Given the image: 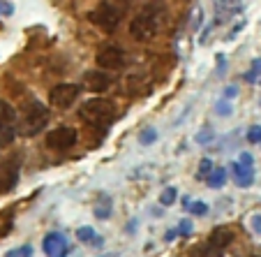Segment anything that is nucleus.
Segmentation results:
<instances>
[{"instance_id":"393cba45","label":"nucleus","mask_w":261,"mask_h":257,"mask_svg":"<svg viewBox=\"0 0 261 257\" xmlns=\"http://www.w3.org/2000/svg\"><path fill=\"white\" fill-rule=\"evenodd\" d=\"M250 223H252V229H254V234H259V237H261V213H254V216L250 218Z\"/></svg>"},{"instance_id":"423d86ee","label":"nucleus","mask_w":261,"mask_h":257,"mask_svg":"<svg viewBox=\"0 0 261 257\" xmlns=\"http://www.w3.org/2000/svg\"><path fill=\"white\" fill-rule=\"evenodd\" d=\"M21 176V155L12 153L10 158L0 160V193H10L19 183Z\"/></svg>"},{"instance_id":"7ed1b4c3","label":"nucleus","mask_w":261,"mask_h":257,"mask_svg":"<svg viewBox=\"0 0 261 257\" xmlns=\"http://www.w3.org/2000/svg\"><path fill=\"white\" fill-rule=\"evenodd\" d=\"M19 134L21 137H35L49 123V109L40 100H25L19 109Z\"/></svg>"},{"instance_id":"6e6552de","label":"nucleus","mask_w":261,"mask_h":257,"mask_svg":"<svg viewBox=\"0 0 261 257\" xmlns=\"http://www.w3.org/2000/svg\"><path fill=\"white\" fill-rule=\"evenodd\" d=\"M84 86L79 84H56L49 90V104H54L56 109H69L81 95Z\"/></svg>"},{"instance_id":"6ab92c4d","label":"nucleus","mask_w":261,"mask_h":257,"mask_svg":"<svg viewBox=\"0 0 261 257\" xmlns=\"http://www.w3.org/2000/svg\"><path fill=\"white\" fill-rule=\"evenodd\" d=\"M95 216L102 218V220L111 216V199H109L107 195H99V206L95 208Z\"/></svg>"},{"instance_id":"412c9836","label":"nucleus","mask_w":261,"mask_h":257,"mask_svg":"<svg viewBox=\"0 0 261 257\" xmlns=\"http://www.w3.org/2000/svg\"><path fill=\"white\" fill-rule=\"evenodd\" d=\"M176 202V188H167L162 195H160V204H164V206H171V204Z\"/></svg>"},{"instance_id":"0eeeda50","label":"nucleus","mask_w":261,"mask_h":257,"mask_svg":"<svg viewBox=\"0 0 261 257\" xmlns=\"http://www.w3.org/2000/svg\"><path fill=\"white\" fill-rule=\"evenodd\" d=\"M95 60H97V67H99V69H107V72H116V69H123V67H125V63H127V56H125V51L120 49V46H116V44H104L102 49L97 51Z\"/></svg>"},{"instance_id":"f03ea898","label":"nucleus","mask_w":261,"mask_h":257,"mask_svg":"<svg viewBox=\"0 0 261 257\" xmlns=\"http://www.w3.org/2000/svg\"><path fill=\"white\" fill-rule=\"evenodd\" d=\"M79 116L93 128H109L118 119V107L107 98H90L79 107Z\"/></svg>"},{"instance_id":"cd10ccee","label":"nucleus","mask_w":261,"mask_h":257,"mask_svg":"<svg viewBox=\"0 0 261 257\" xmlns=\"http://www.w3.org/2000/svg\"><path fill=\"white\" fill-rule=\"evenodd\" d=\"M224 95H227V98H233V95H236V88H233V86H229V88L224 90Z\"/></svg>"},{"instance_id":"f8f14e48","label":"nucleus","mask_w":261,"mask_h":257,"mask_svg":"<svg viewBox=\"0 0 261 257\" xmlns=\"http://www.w3.org/2000/svg\"><path fill=\"white\" fill-rule=\"evenodd\" d=\"M215 12V24H229L243 12V0H211Z\"/></svg>"},{"instance_id":"5701e85b","label":"nucleus","mask_w":261,"mask_h":257,"mask_svg":"<svg viewBox=\"0 0 261 257\" xmlns=\"http://www.w3.org/2000/svg\"><path fill=\"white\" fill-rule=\"evenodd\" d=\"M247 142L259 144L261 146V125H252V128L247 130Z\"/></svg>"},{"instance_id":"9d476101","label":"nucleus","mask_w":261,"mask_h":257,"mask_svg":"<svg viewBox=\"0 0 261 257\" xmlns=\"http://www.w3.org/2000/svg\"><path fill=\"white\" fill-rule=\"evenodd\" d=\"M76 139H79L76 130L63 125V128H56L46 134V146H49L51 151H67L76 144Z\"/></svg>"},{"instance_id":"1a4fd4ad","label":"nucleus","mask_w":261,"mask_h":257,"mask_svg":"<svg viewBox=\"0 0 261 257\" xmlns=\"http://www.w3.org/2000/svg\"><path fill=\"white\" fill-rule=\"evenodd\" d=\"M229 172H231V176H233V181H236V185H241V188H247V185H252V181H254L252 155H250V153H241V158H238L236 162L229 165Z\"/></svg>"},{"instance_id":"a211bd4d","label":"nucleus","mask_w":261,"mask_h":257,"mask_svg":"<svg viewBox=\"0 0 261 257\" xmlns=\"http://www.w3.org/2000/svg\"><path fill=\"white\" fill-rule=\"evenodd\" d=\"M245 79L252 81V84H259L261 86V58L252 60V67H250V72L245 75Z\"/></svg>"},{"instance_id":"4468645a","label":"nucleus","mask_w":261,"mask_h":257,"mask_svg":"<svg viewBox=\"0 0 261 257\" xmlns=\"http://www.w3.org/2000/svg\"><path fill=\"white\" fill-rule=\"evenodd\" d=\"M231 239H233V234L229 232V229H215L213 237H211V241H208V246L211 248H224L227 243H231Z\"/></svg>"},{"instance_id":"39448f33","label":"nucleus","mask_w":261,"mask_h":257,"mask_svg":"<svg viewBox=\"0 0 261 257\" xmlns=\"http://www.w3.org/2000/svg\"><path fill=\"white\" fill-rule=\"evenodd\" d=\"M19 134V116L10 102L0 100V149L10 146Z\"/></svg>"},{"instance_id":"4be33fe9","label":"nucleus","mask_w":261,"mask_h":257,"mask_svg":"<svg viewBox=\"0 0 261 257\" xmlns=\"http://www.w3.org/2000/svg\"><path fill=\"white\" fill-rule=\"evenodd\" d=\"M5 257H33V248H30V246L14 248V250H10Z\"/></svg>"},{"instance_id":"f3484780","label":"nucleus","mask_w":261,"mask_h":257,"mask_svg":"<svg viewBox=\"0 0 261 257\" xmlns=\"http://www.w3.org/2000/svg\"><path fill=\"white\" fill-rule=\"evenodd\" d=\"M182 206L188 208L190 213H194V216H206L208 213L206 202H194V199H190V197H182Z\"/></svg>"},{"instance_id":"b1692460","label":"nucleus","mask_w":261,"mask_h":257,"mask_svg":"<svg viewBox=\"0 0 261 257\" xmlns=\"http://www.w3.org/2000/svg\"><path fill=\"white\" fill-rule=\"evenodd\" d=\"M213 169H215V167H213V162H211V160H208V158H203L201 162H199V178H206L208 174L213 172Z\"/></svg>"},{"instance_id":"bb28decb","label":"nucleus","mask_w":261,"mask_h":257,"mask_svg":"<svg viewBox=\"0 0 261 257\" xmlns=\"http://www.w3.org/2000/svg\"><path fill=\"white\" fill-rule=\"evenodd\" d=\"M192 232V223L190 220H180V225H178V234H190Z\"/></svg>"},{"instance_id":"ddd939ff","label":"nucleus","mask_w":261,"mask_h":257,"mask_svg":"<svg viewBox=\"0 0 261 257\" xmlns=\"http://www.w3.org/2000/svg\"><path fill=\"white\" fill-rule=\"evenodd\" d=\"M111 84H114V77L107 69H88L84 75V88L93 93H104L107 88H111Z\"/></svg>"},{"instance_id":"a878e982","label":"nucleus","mask_w":261,"mask_h":257,"mask_svg":"<svg viewBox=\"0 0 261 257\" xmlns=\"http://www.w3.org/2000/svg\"><path fill=\"white\" fill-rule=\"evenodd\" d=\"M217 114H222V116H229L231 114V107H229V102H217Z\"/></svg>"},{"instance_id":"20e7f679","label":"nucleus","mask_w":261,"mask_h":257,"mask_svg":"<svg viewBox=\"0 0 261 257\" xmlns=\"http://www.w3.org/2000/svg\"><path fill=\"white\" fill-rule=\"evenodd\" d=\"M160 26H162V10L158 5H148L132 16L129 35L137 42H150L160 33Z\"/></svg>"},{"instance_id":"aec40b11","label":"nucleus","mask_w":261,"mask_h":257,"mask_svg":"<svg viewBox=\"0 0 261 257\" xmlns=\"http://www.w3.org/2000/svg\"><path fill=\"white\" fill-rule=\"evenodd\" d=\"M155 139H158V130H155V128H143L141 134H139V142H141L143 146H148V144H155Z\"/></svg>"},{"instance_id":"9b49d317","label":"nucleus","mask_w":261,"mask_h":257,"mask_svg":"<svg viewBox=\"0 0 261 257\" xmlns=\"http://www.w3.org/2000/svg\"><path fill=\"white\" fill-rule=\"evenodd\" d=\"M42 250L46 257H67L69 255V241L65 239V234L60 232H49L42 241Z\"/></svg>"},{"instance_id":"f257e3e1","label":"nucleus","mask_w":261,"mask_h":257,"mask_svg":"<svg viewBox=\"0 0 261 257\" xmlns=\"http://www.w3.org/2000/svg\"><path fill=\"white\" fill-rule=\"evenodd\" d=\"M127 7H129V0H102V3H97L88 12V21L95 24L97 28H102L104 33H111L125 19Z\"/></svg>"},{"instance_id":"2eb2a0df","label":"nucleus","mask_w":261,"mask_h":257,"mask_svg":"<svg viewBox=\"0 0 261 257\" xmlns=\"http://www.w3.org/2000/svg\"><path fill=\"white\" fill-rule=\"evenodd\" d=\"M206 183L211 185V188H222V185L227 183V169H224V167H215L206 176Z\"/></svg>"},{"instance_id":"dca6fc26","label":"nucleus","mask_w":261,"mask_h":257,"mask_svg":"<svg viewBox=\"0 0 261 257\" xmlns=\"http://www.w3.org/2000/svg\"><path fill=\"white\" fill-rule=\"evenodd\" d=\"M76 239H79V241H86V243H97V246L102 243V237H99L93 227H88V225L76 229Z\"/></svg>"}]
</instances>
